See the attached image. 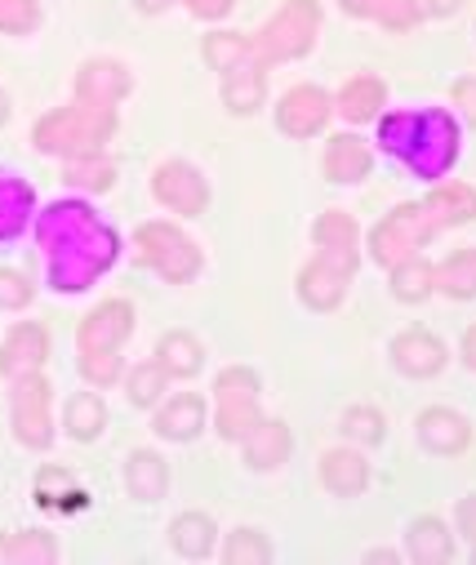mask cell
<instances>
[{"label": "cell", "mask_w": 476, "mask_h": 565, "mask_svg": "<svg viewBox=\"0 0 476 565\" xmlns=\"http://www.w3.org/2000/svg\"><path fill=\"white\" fill-rule=\"evenodd\" d=\"M463 361H467V365L476 370V326H472V330L463 334Z\"/></svg>", "instance_id": "obj_46"}, {"label": "cell", "mask_w": 476, "mask_h": 565, "mask_svg": "<svg viewBox=\"0 0 476 565\" xmlns=\"http://www.w3.org/2000/svg\"><path fill=\"white\" fill-rule=\"evenodd\" d=\"M343 290H348V276H343L335 263H326V258L307 263V267H303V276H298V295H303V303H307V308H316V312L339 308Z\"/></svg>", "instance_id": "obj_16"}, {"label": "cell", "mask_w": 476, "mask_h": 565, "mask_svg": "<svg viewBox=\"0 0 476 565\" xmlns=\"http://www.w3.org/2000/svg\"><path fill=\"white\" fill-rule=\"evenodd\" d=\"M170 0H138V10H147V14H156V10H166Z\"/></svg>", "instance_id": "obj_48"}, {"label": "cell", "mask_w": 476, "mask_h": 565, "mask_svg": "<svg viewBox=\"0 0 476 565\" xmlns=\"http://www.w3.org/2000/svg\"><path fill=\"white\" fill-rule=\"evenodd\" d=\"M103 423H107V409H103V401L94 392H76L67 401V433L76 441H94L103 433Z\"/></svg>", "instance_id": "obj_30"}, {"label": "cell", "mask_w": 476, "mask_h": 565, "mask_svg": "<svg viewBox=\"0 0 476 565\" xmlns=\"http://www.w3.org/2000/svg\"><path fill=\"white\" fill-rule=\"evenodd\" d=\"M423 214H427L432 232L454 227V223H467V218H476V192H472V188H463V183L436 188V192L423 201Z\"/></svg>", "instance_id": "obj_19"}, {"label": "cell", "mask_w": 476, "mask_h": 565, "mask_svg": "<svg viewBox=\"0 0 476 565\" xmlns=\"http://www.w3.org/2000/svg\"><path fill=\"white\" fill-rule=\"evenodd\" d=\"M6 561L28 565V561H54V543L45 534H14L6 543Z\"/></svg>", "instance_id": "obj_39"}, {"label": "cell", "mask_w": 476, "mask_h": 565, "mask_svg": "<svg viewBox=\"0 0 476 565\" xmlns=\"http://www.w3.org/2000/svg\"><path fill=\"white\" fill-rule=\"evenodd\" d=\"M326 174L335 183H357V179L370 174V152H366L361 138H352V134L330 138V148H326Z\"/></svg>", "instance_id": "obj_21"}, {"label": "cell", "mask_w": 476, "mask_h": 565, "mask_svg": "<svg viewBox=\"0 0 476 565\" xmlns=\"http://www.w3.org/2000/svg\"><path fill=\"white\" fill-rule=\"evenodd\" d=\"M383 85L374 81V76H357V81H348L343 85V94H339V111L348 116V120H370V116H379V107H383Z\"/></svg>", "instance_id": "obj_27"}, {"label": "cell", "mask_w": 476, "mask_h": 565, "mask_svg": "<svg viewBox=\"0 0 476 565\" xmlns=\"http://www.w3.org/2000/svg\"><path fill=\"white\" fill-rule=\"evenodd\" d=\"M250 58H254V45L241 32H214V36H205V63L214 72H232V67H241Z\"/></svg>", "instance_id": "obj_32"}, {"label": "cell", "mask_w": 476, "mask_h": 565, "mask_svg": "<svg viewBox=\"0 0 476 565\" xmlns=\"http://www.w3.org/2000/svg\"><path fill=\"white\" fill-rule=\"evenodd\" d=\"M458 530L476 543V494H467V499L458 503Z\"/></svg>", "instance_id": "obj_45"}, {"label": "cell", "mask_w": 476, "mask_h": 565, "mask_svg": "<svg viewBox=\"0 0 476 565\" xmlns=\"http://www.w3.org/2000/svg\"><path fill=\"white\" fill-rule=\"evenodd\" d=\"M81 370H85V379L94 383V387H107V383H116L120 379V356H116V348L112 352H81Z\"/></svg>", "instance_id": "obj_40"}, {"label": "cell", "mask_w": 476, "mask_h": 565, "mask_svg": "<svg viewBox=\"0 0 476 565\" xmlns=\"http://www.w3.org/2000/svg\"><path fill=\"white\" fill-rule=\"evenodd\" d=\"M112 166L107 161H98V157H72V166H67V183H76V188H112Z\"/></svg>", "instance_id": "obj_38"}, {"label": "cell", "mask_w": 476, "mask_h": 565, "mask_svg": "<svg viewBox=\"0 0 476 565\" xmlns=\"http://www.w3.org/2000/svg\"><path fill=\"white\" fill-rule=\"evenodd\" d=\"M419 437H423V446L436 450V455H458L472 433H467L463 414H454V409H423V414H419Z\"/></svg>", "instance_id": "obj_18"}, {"label": "cell", "mask_w": 476, "mask_h": 565, "mask_svg": "<svg viewBox=\"0 0 476 565\" xmlns=\"http://www.w3.org/2000/svg\"><path fill=\"white\" fill-rule=\"evenodd\" d=\"M214 401H219V433L241 441L254 423H258V379L236 365V370H223L219 383H214Z\"/></svg>", "instance_id": "obj_6"}, {"label": "cell", "mask_w": 476, "mask_h": 565, "mask_svg": "<svg viewBox=\"0 0 476 565\" xmlns=\"http://www.w3.org/2000/svg\"><path fill=\"white\" fill-rule=\"evenodd\" d=\"M454 103L463 107V116L476 125V76H463L458 85H454Z\"/></svg>", "instance_id": "obj_43"}, {"label": "cell", "mask_w": 476, "mask_h": 565, "mask_svg": "<svg viewBox=\"0 0 476 565\" xmlns=\"http://www.w3.org/2000/svg\"><path fill=\"white\" fill-rule=\"evenodd\" d=\"M32 303V280L19 271H0V308H28Z\"/></svg>", "instance_id": "obj_42"}, {"label": "cell", "mask_w": 476, "mask_h": 565, "mask_svg": "<svg viewBox=\"0 0 476 565\" xmlns=\"http://www.w3.org/2000/svg\"><path fill=\"white\" fill-rule=\"evenodd\" d=\"M205 428V401L197 392H179L170 405H161L156 414V433L170 437V441H192Z\"/></svg>", "instance_id": "obj_17"}, {"label": "cell", "mask_w": 476, "mask_h": 565, "mask_svg": "<svg viewBox=\"0 0 476 565\" xmlns=\"http://www.w3.org/2000/svg\"><path fill=\"white\" fill-rule=\"evenodd\" d=\"M112 111L107 107H89V103H76V107H59L50 111L41 125H36V143L45 152H59V157H98L103 138L112 134Z\"/></svg>", "instance_id": "obj_3"}, {"label": "cell", "mask_w": 476, "mask_h": 565, "mask_svg": "<svg viewBox=\"0 0 476 565\" xmlns=\"http://www.w3.org/2000/svg\"><path fill=\"white\" fill-rule=\"evenodd\" d=\"M156 361H161L166 365V374H179V379H192L197 370H201V343L192 339V334H166L161 339V348H156Z\"/></svg>", "instance_id": "obj_28"}, {"label": "cell", "mask_w": 476, "mask_h": 565, "mask_svg": "<svg viewBox=\"0 0 476 565\" xmlns=\"http://www.w3.org/2000/svg\"><path fill=\"white\" fill-rule=\"evenodd\" d=\"M6 543H10V539H0V556H6Z\"/></svg>", "instance_id": "obj_50"}, {"label": "cell", "mask_w": 476, "mask_h": 565, "mask_svg": "<svg viewBox=\"0 0 476 565\" xmlns=\"http://www.w3.org/2000/svg\"><path fill=\"white\" fill-rule=\"evenodd\" d=\"M326 116H330V98L316 89V85L289 89V94L281 98V107H276V125H281L289 138H311L316 129L326 125Z\"/></svg>", "instance_id": "obj_11"}, {"label": "cell", "mask_w": 476, "mask_h": 565, "mask_svg": "<svg viewBox=\"0 0 476 565\" xmlns=\"http://www.w3.org/2000/svg\"><path fill=\"white\" fill-rule=\"evenodd\" d=\"M392 361H396V370H405V374H414V379H427V374H436V370L445 365V348H441V339L427 334V330H405V334L392 343Z\"/></svg>", "instance_id": "obj_15"}, {"label": "cell", "mask_w": 476, "mask_h": 565, "mask_svg": "<svg viewBox=\"0 0 476 565\" xmlns=\"http://www.w3.org/2000/svg\"><path fill=\"white\" fill-rule=\"evenodd\" d=\"M263 67L250 58V63H241V67H232L228 72V81H223V103L232 107V111H254L258 103H263Z\"/></svg>", "instance_id": "obj_25"}, {"label": "cell", "mask_w": 476, "mask_h": 565, "mask_svg": "<svg viewBox=\"0 0 476 565\" xmlns=\"http://www.w3.org/2000/svg\"><path fill=\"white\" fill-rule=\"evenodd\" d=\"M129 490L138 499H161L166 494V463L156 455H134L129 459Z\"/></svg>", "instance_id": "obj_34"}, {"label": "cell", "mask_w": 476, "mask_h": 565, "mask_svg": "<svg viewBox=\"0 0 476 565\" xmlns=\"http://www.w3.org/2000/svg\"><path fill=\"white\" fill-rule=\"evenodd\" d=\"M343 10L357 14V19H374L392 32H405L419 23V6L414 0H343Z\"/></svg>", "instance_id": "obj_23"}, {"label": "cell", "mask_w": 476, "mask_h": 565, "mask_svg": "<svg viewBox=\"0 0 476 565\" xmlns=\"http://www.w3.org/2000/svg\"><path fill=\"white\" fill-rule=\"evenodd\" d=\"M36 23V0H0V32H28Z\"/></svg>", "instance_id": "obj_41"}, {"label": "cell", "mask_w": 476, "mask_h": 565, "mask_svg": "<svg viewBox=\"0 0 476 565\" xmlns=\"http://www.w3.org/2000/svg\"><path fill=\"white\" fill-rule=\"evenodd\" d=\"M432 286L445 290L449 299H472V295H476V249L449 254V258L432 271Z\"/></svg>", "instance_id": "obj_24"}, {"label": "cell", "mask_w": 476, "mask_h": 565, "mask_svg": "<svg viewBox=\"0 0 476 565\" xmlns=\"http://www.w3.org/2000/svg\"><path fill=\"white\" fill-rule=\"evenodd\" d=\"M170 539H174V547H179L183 556H205V552L214 547V521L201 516V512H188V516L174 521Z\"/></svg>", "instance_id": "obj_33"}, {"label": "cell", "mask_w": 476, "mask_h": 565, "mask_svg": "<svg viewBox=\"0 0 476 565\" xmlns=\"http://www.w3.org/2000/svg\"><path fill=\"white\" fill-rule=\"evenodd\" d=\"M188 10H192L197 19H223V14L232 10V0H188Z\"/></svg>", "instance_id": "obj_44"}, {"label": "cell", "mask_w": 476, "mask_h": 565, "mask_svg": "<svg viewBox=\"0 0 476 565\" xmlns=\"http://www.w3.org/2000/svg\"><path fill=\"white\" fill-rule=\"evenodd\" d=\"M311 236H316V245H321L326 263H335L343 276L357 271V223L348 214H339V210L321 214V218H316V227H311Z\"/></svg>", "instance_id": "obj_12"}, {"label": "cell", "mask_w": 476, "mask_h": 565, "mask_svg": "<svg viewBox=\"0 0 476 565\" xmlns=\"http://www.w3.org/2000/svg\"><path fill=\"white\" fill-rule=\"evenodd\" d=\"M138 263L156 267L166 280H174V286H183V280H192V276L201 271L197 245H192L179 227H170V223H147V227H138Z\"/></svg>", "instance_id": "obj_5"}, {"label": "cell", "mask_w": 476, "mask_h": 565, "mask_svg": "<svg viewBox=\"0 0 476 565\" xmlns=\"http://www.w3.org/2000/svg\"><path fill=\"white\" fill-rule=\"evenodd\" d=\"M343 433L357 437V441H366V446H374V441H383V414L370 409V405H357V409H348V418H343Z\"/></svg>", "instance_id": "obj_37"}, {"label": "cell", "mask_w": 476, "mask_h": 565, "mask_svg": "<svg viewBox=\"0 0 476 565\" xmlns=\"http://www.w3.org/2000/svg\"><path fill=\"white\" fill-rule=\"evenodd\" d=\"M228 565H245V561H254V565H263L267 556H272V547H267V539L263 534H254V530H236L232 539H228Z\"/></svg>", "instance_id": "obj_36"}, {"label": "cell", "mask_w": 476, "mask_h": 565, "mask_svg": "<svg viewBox=\"0 0 476 565\" xmlns=\"http://www.w3.org/2000/svg\"><path fill=\"white\" fill-rule=\"evenodd\" d=\"M316 28H321V10H316V0H285V10L250 41L254 45V63L267 67V63H285V58L307 54L311 41H316Z\"/></svg>", "instance_id": "obj_4"}, {"label": "cell", "mask_w": 476, "mask_h": 565, "mask_svg": "<svg viewBox=\"0 0 476 565\" xmlns=\"http://www.w3.org/2000/svg\"><path fill=\"white\" fill-rule=\"evenodd\" d=\"M151 188H156V196H161V205H170L179 214H201L205 201H210L205 179L192 166H183V161H170V166L156 170V183Z\"/></svg>", "instance_id": "obj_10"}, {"label": "cell", "mask_w": 476, "mask_h": 565, "mask_svg": "<svg viewBox=\"0 0 476 565\" xmlns=\"http://www.w3.org/2000/svg\"><path fill=\"white\" fill-rule=\"evenodd\" d=\"M36 241L50 254V286L54 290H85L98 280V271L116 258V232L76 201H59L41 214Z\"/></svg>", "instance_id": "obj_1"}, {"label": "cell", "mask_w": 476, "mask_h": 565, "mask_svg": "<svg viewBox=\"0 0 476 565\" xmlns=\"http://www.w3.org/2000/svg\"><path fill=\"white\" fill-rule=\"evenodd\" d=\"M241 441H245L250 468H276L289 455V428H285V423H276V418H258Z\"/></svg>", "instance_id": "obj_20"}, {"label": "cell", "mask_w": 476, "mask_h": 565, "mask_svg": "<svg viewBox=\"0 0 476 565\" xmlns=\"http://www.w3.org/2000/svg\"><path fill=\"white\" fill-rule=\"evenodd\" d=\"M45 352H50V339H45L41 326H14L10 339H6V348H0V374L28 379V374L41 370Z\"/></svg>", "instance_id": "obj_13"}, {"label": "cell", "mask_w": 476, "mask_h": 565, "mask_svg": "<svg viewBox=\"0 0 476 565\" xmlns=\"http://www.w3.org/2000/svg\"><path fill=\"white\" fill-rule=\"evenodd\" d=\"M125 89H129V76H125L120 63L94 58V63H85L81 76H76V94H81V103H89V107H107V111H112V107L125 98Z\"/></svg>", "instance_id": "obj_14"}, {"label": "cell", "mask_w": 476, "mask_h": 565, "mask_svg": "<svg viewBox=\"0 0 476 565\" xmlns=\"http://www.w3.org/2000/svg\"><path fill=\"white\" fill-rule=\"evenodd\" d=\"M129 330H134V308L120 303V299H112V303L94 308L81 321L76 343H81V352H112V348H120L129 339Z\"/></svg>", "instance_id": "obj_9"}, {"label": "cell", "mask_w": 476, "mask_h": 565, "mask_svg": "<svg viewBox=\"0 0 476 565\" xmlns=\"http://www.w3.org/2000/svg\"><path fill=\"white\" fill-rule=\"evenodd\" d=\"M458 6H463V0H427V10H432V14H454Z\"/></svg>", "instance_id": "obj_47"}, {"label": "cell", "mask_w": 476, "mask_h": 565, "mask_svg": "<svg viewBox=\"0 0 476 565\" xmlns=\"http://www.w3.org/2000/svg\"><path fill=\"white\" fill-rule=\"evenodd\" d=\"M10 116V103H6V94H0V120H6Z\"/></svg>", "instance_id": "obj_49"}, {"label": "cell", "mask_w": 476, "mask_h": 565, "mask_svg": "<svg viewBox=\"0 0 476 565\" xmlns=\"http://www.w3.org/2000/svg\"><path fill=\"white\" fill-rule=\"evenodd\" d=\"M14 433L32 450H45L50 437H54L50 433V383L41 374L19 379V392H14Z\"/></svg>", "instance_id": "obj_8"}, {"label": "cell", "mask_w": 476, "mask_h": 565, "mask_svg": "<svg viewBox=\"0 0 476 565\" xmlns=\"http://www.w3.org/2000/svg\"><path fill=\"white\" fill-rule=\"evenodd\" d=\"M379 143L419 179H441L458 157V125L445 111H392L379 129Z\"/></svg>", "instance_id": "obj_2"}, {"label": "cell", "mask_w": 476, "mask_h": 565, "mask_svg": "<svg viewBox=\"0 0 476 565\" xmlns=\"http://www.w3.org/2000/svg\"><path fill=\"white\" fill-rule=\"evenodd\" d=\"M321 481H326V490H335V494H361L366 481H370V468H366L361 455L335 450V455L321 459Z\"/></svg>", "instance_id": "obj_22"}, {"label": "cell", "mask_w": 476, "mask_h": 565, "mask_svg": "<svg viewBox=\"0 0 476 565\" xmlns=\"http://www.w3.org/2000/svg\"><path fill=\"white\" fill-rule=\"evenodd\" d=\"M392 295L401 303H419L432 295V267L423 258H401L392 263Z\"/></svg>", "instance_id": "obj_31"}, {"label": "cell", "mask_w": 476, "mask_h": 565, "mask_svg": "<svg viewBox=\"0 0 476 565\" xmlns=\"http://www.w3.org/2000/svg\"><path fill=\"white\" fill-rule=\"evenodd\" d=\"M32 188L23 179H10V174H0V236H14L28 214H32Z\"/></svg>", "instance_id": "obj_26"}, {"label": "cell", "mask_w": 476, "mask_h": 565, "mask_svg": "<svg viewBox=\"0 0 476 565\" xmlns=\"http://www.w3.org/2000/svg\"><path fill=\"white\" fill-rule=\"evenodd\" d=\"M449 552H454V547H449V534H445L441 521H432V516L414 521V530H410V556H414V561H423V565H445Z\"/></svg>", "instance_id": "obj_29"}, {"label": "cell", "mask_w": 476, "mask_h": 565, "mask_svg": "<svg viewBox=\"0 0 476 565\" xmlns=\"http://www.w3.org/2000/svg\"><path fill=\"white\" fill-rule=\"evenodd\" d=\"M436 232H432V223H427V214H423V205H401V210H392L379 227H374V258L383 263V267H392V263H401V258H414L419 254V245H427Z\"/></svg>", "instance_id": "obj_7"}, {"label": "cell", "mask_w": 476, "mask_h": 565, "mask_svg": "<svg viewBox=\"0 0 476 565\" xmlns=\"http://www.w3.org/2000/svg\"><path fill=\"white\" fill-rule=\"evenodd\" d=\"M166 365L161 361H151V365H138L134 374H129V396H134V405H151L156 396L166 392Z\"/></svg>", "instance_id": "obj_35"}]
</instances>
